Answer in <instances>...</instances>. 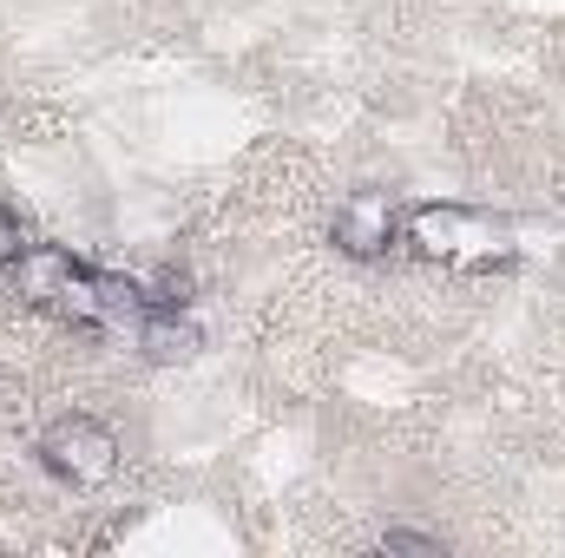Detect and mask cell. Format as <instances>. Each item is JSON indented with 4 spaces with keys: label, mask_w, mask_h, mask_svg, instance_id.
I'll list each match as a JSON object with an SVG mask.
<instances>
[{
    "label": "cell",
    "mask_w": 565,
    "mask_h": 558,
    "mask_svg": "<svg viewBox=\"0 0 565 558\" xmlns=\"http://www.w3.org/2000/svg\"><path fill=\"white\" fill-rule=\"evenodd\" d=\"M402 244L422 257V264H440V270H507L520 257V230L513 217L500 211H480V204H415L402 217Z\"/></svg>",
    "instance_id": "6da1fadb"
},
{
    "label": "cell",
    "mask_w": 565,
    "mask_h": 558,
    "mask_svg": "<svg viewBox=\"0 0 565 558\" xmlns=\"http://www.w3.org/2000/svg\"><path fill=\"white\" fill-rule=\"evenodd\" d=\"M40 466L66 486V493H99L113 473H119V433L99 415H53L40 427Z\"/></svg>",
    "instance_id": "7a4b0ae2"
},
{
    "label": "cell",
    "mask_w": 565,
    "mask_h": 558,
    "mask_svg": "<svg viewBox=\"0 0 565 558\" xmlns=\"http://www.w3.org/2000/svg\"><path fill=\"white\" fill-rule=\"evenodd\" d=\"M145 309H151V296H145L139 277L93 270V264H79L73 282H66V296L53 302V315H66L73 329H99V335H132Z\"/></svg>",
    "instance_id": "3957f363"
},
{
    "label": "cell",
    "mask_w": 565,
    "mask_h": 558,
    "mask_svg": "<svg viewBox=\"0 0 565 558\" xmlns=\"http://www.w3.org/2000/svg\"><path fill=\"white\" fill-rule=\"evenodd\" d=\"M329 244H335L342 257H355V264L388 257V250L402 244V204H395V191H375V184L349 191V197L335 204V217H329Z\"/></svg>",
    "instance_id": "277c9868"
},
{
    "label": "cell",
    "mask_w": 565,
    "mask_h": 558,
    "mask_svg": "<svg viewBox=\"0 0 565 558\" xmlns=\"http://www.w3.org/2000/svg\"><path fill=\"white\" fill-rule=\"evenodd\" d=\"M132 348L145 362H158V368H178V362H191L204 348V329L191 322L184 302H151L139 315V329H132Z\"/></svg>",
    "instance_id": "5b68a950"
},
{
    "label": "cell",
    "mask_w": 565,
    "mask_h": 558,
    "mask_svg": "<svg viewBox=\"0 0 565 558\" xmlns=\"http://www.w3.org/2000/svg\"><path fill=\"white\" fill-rule=\"evenodd\" d=\"M73 270H79V257L66 250V244H26L20 257H13V296L20 302H33V309H53L60 296H66V282H73Z\"/></svg>",
    "instance_id": "8992f818"
},
{
    "label": "cell",
    "mask_w": 565,
    "mask_h": 558,
    "mask_svg": "<svg viewBox=\"0 0 565 558\" xmlns=\"http://www.w3.org/2000/svg\"><path fill=\"white\" fill-rule=\"evenodd\" d=\"M20 250H26V224H20V217L0 204V277L13 270V257H20Z\"/></svg>",
    "instance_id": "52a82bcc"
},
{
    "label": "cell",
    "mask_w": 565,
    "mask_h": 558,
    "mask_svg": "<svg viewBox=\"0 0 565 558\" xmlns=\"http://www.w3.org/2000/svg\"><path fill=\"white\" fill-rule=\"evenodd\" d=\"M382 546H388V552H434L440 539H434V533H388Z\"/></svg>",
    "instance_id": "ba28073f"
}]
</instances>
